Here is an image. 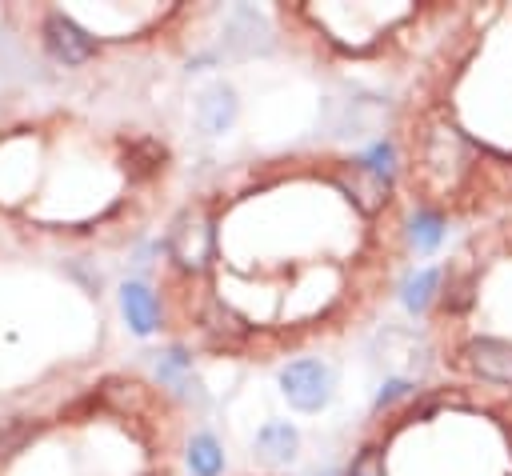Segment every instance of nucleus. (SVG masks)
Returning a JSON list of instances; mask_svg holds the SVG:
<instances>
[{
	"label": "nucleus",
	"instance_id": "1",
	"mask_svg": "<svg viewBox=\"0 0 512 476\" xmlns=\"http://www.w3.org/2000/svg\"><path fill=\"white\" fill-rule=\"evenodd\" d=\"M280 392L296 412H320L332 396V368L324 360H312V356L292 360L280 372Z\"/></svg>",
	"mask_w": 512,
	"mask_h": 476
},
{
	"label": "nucleus",
	"instance_id": "2",
	"mask_svg": "<svg viewBox=\"0 0 512 476\" xmlns=\"http://www.w3.org/2000/svg\"><path fill=\"white\" fill-rule=\"evenodd\" d=\"M452 364L464 368V372H472V376H480V380H488V384L512 388V348H508V344H496V340H468V344L456 352Z\"/></svg>",
	"mask_w": 512,
	"mask_h": 476
},
{
	"label": "nucleus",
	"instance_id": "3",
	"mask_svg": "<svg viewBox=\"0 0 512 476\" xmlns=\"http://www.w3.org/2000/svg\"><path fill=\"white\" fill-rule=\"evenodd\" d=\"M236 120V96L228 88H208L200 100H196V128L204 136H220L228 132Z\"/></svg>",
	"mask_w": 512,
	"mask_h": 476
},
{
	"label": "nucleus",
	"instance_id": "4",
	"mask_svg": "<svg viewBox=\"0 0 512 476\" xmlns=\"http://www.w3.org/2000/svg\"><path fill=\"white\" fill-rule=\"evenodd\" d=\"M296 448H300V436H296V428H292L288 420H272V424H264L260 436H256V456H260L268 468L288 464V460L296 456Z\"/></svg>",
	"mask_w": 512,
	"mask_h": 476
},
{
	"label": "nucleus",
	"instance_id": "5",
	"mask_svg": "<svg viewBox=\"0 0 512 476\" xmlns=\"http://www.w3.org/2000/svg\"><path fill=\"white\" fill-rule=\"evenodd\" d=\"M120 308H124V320L132 324V332H152L160 324V300L144 284H124Z\"/></svg>",
	"mask_w": 512,
	"mask_h": 476
},
{
	"label": "nucleus",
	"instance_id": "6",
	"mask_svg": "<svg viewBox=\"0 0 512 476\" xmlns=\"http://www.w3.org/2000/svg\"><path fill=\"white\" fill-rule=\"evenodd\" d=\"M220 464H224L220 444L208 432L192 436V444H188V468H192V476H220Z\"/></svg>",
	"mask_w": 512,
	"mask_h": 476
}]
</instances>
